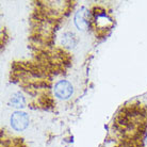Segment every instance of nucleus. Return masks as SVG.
<instances>
[{
    "mask_svg": "<svg viewBox=\"0 0 147 147\" xmlns=\"http://www.w3.org/2000/svg\"><path fill=\"white\" fill-rule=\"evenodd\" d=\"M96 25L101 27V28H107L108 25H111V18L105 12H100L98 14H96Z\"/></svg>",
    "mask_w": 147,
    "mask_h": 147,
    "instance_id": "nucleus-6",
    "label": "nucleus"
},
{
    "mask_svg": "<svg viewBox=\"0 0 147 147\" xmlns=\"http://www.w3.org/2000/svg\"><path fill=\"white\" fill-rule=\"evenodd\" d=\"M53 94L58 99L67 100L74 94V86L69 81L59 80L53 86Z\"/></svg>",
    "mask_w": 147,
    "mask_h": 147,
    "instance_id": "nucleus-3",
    "label": "nucleus"
},
{
    "mask_svg": "<svg viewBox=\"0 0 147 147\" xmlns=\"http://www.w3.org/2000/svg\"><path fill=\"white\" fill-rule=\"evenodd\" d=\"M144 142H145V146L147 147V132H146V136H145V139H144Z\"/></svg>",
    "mask_w": 147,
    "mask_h": 147,
    "instance_id": "nucleus-7",
    "label": "nucleus"
},
{
    "mask_svg": "<svg viewBox=\"0 0 147 147\" xmlns=\"http://www.w3.org/2000/svg\"><path fill=\"white\" fill-rule=\"evenodd\" d=\"M74 24L79 31H88L91 27V13L86 7H82L75 13Z\"/></svg>",
    "mask_w": 147,
    "mask_h": 147,
    "instance_id": "nucleus-1",
    "label": "nucleus"
},
{
    "mask_svg": "<svg viewBox=\"0 0 147 147\" xmlns=\"http://www.w3.org/2000/svg\"><path fill=\"white\" fill-rule=\"evenodd\" d=\"M10 105L14 108H24L26 106V98L20 92H16L11 96Z\"/></svg>",
    "mask_w": 147,
    "mask_h": 147,
    "instance_id": "nucleus-5",
    "label": "nucleus"
},
{
    "mask_svg": "<svg viewBox=\"0 0 147 147\" xmlns=\"http://www.w3.org/2000/svg\"><path fill=\"white\" fill-rule=\"evenodd\" d=\"M29 115L22 111H16L14 113H12L10 117V125L12 129H14L15 131H18V132L26 130L27 127L29 126Z\"/></svg>",
    "mask_w": 147,
    "mask_h": 147,
    "instance_id": "nucleus-2",
    "label": "nucleus"
},
{
    "mask_svg": "<svg viewBox=\"0 0 147 147\" xmlns=\"http://www.w3.org/2000/svg\"><path fill=\"white\" fill-rule=\"evenodd\" d=\"M61 45L69 49L75 48L78 45L77 35L71 31H65L61 36Z\"/></svg>",
    "mask_w": 147,
    "mask_h": 147,
    "instance_id": "nucleus-4",
    "label": "nucleus"
}]
</instances>
